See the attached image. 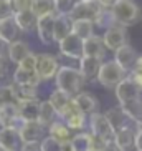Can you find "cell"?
I'll use <instances>...</instances> for the list:
<instances>
[{"label": "cell", "instance_id": "1", "mask_svg": "<svg viewBox=\"0 0 142 151\" xmlns=\"http://www.w3.org/2000/svg\"><path fill=\"white\" fill-rule=\"evenodd\" d=\"M55 81H56L58 90L65 91L70 96H75V95H78L83 90L86 78L83 76V73L78 68L63 65V67L58 68L56 75H55Z\"/></svg>", "mask_w": 142, "mask_h": 151}, {"label": "cell", "instance_id": "2", "mask_svg": "<svg viewBox=\"0 0 142 151\" xmlns=\"http://www.w3.org/2000/svg\"><path fill=\"white\" fill-rule=\"evenodd\" d=\"M111 12L114 15L116 23L126 28L137 23L141 18V7L134 0H114V4L111 5Z\"/></svg>", "mask_w": 142, "mask_h": 151}, {"label": "cell", "instance_id": "3", "mask_svg": "<svg viewBox=\"0 0 142 151\" xmlns=\"http://www.w3.org/2000/svg\"><path fill=\"white\" fill-rule=\"evenodd\" d=\"M124 76H126V70L122 67H119L114 60H111V62H102L101 63L96 80H98V83L102 85L104 88H114Z\"/></svg>", "mask_w": 142, "mask_h": 151}, {"label": "cell", "instance_id": "4", "mask_svg": "<svg viewBox=\"0 0 142 151\" xmlns=\"http://www.w3.org/2000/svg\"><path fill=\"white\" fill-rule=\"evenodd\" d=\"M88 123H89V128H91V133H93L94 136L101 138L104 143L114 141V133L116 131L111 126V123H109V120L106 118L104 113L96 111V113H93V115H89Z\"/></svg>", "mask_w": 142, "mask_h": 151}, {"label": "cell", "instance_id": "5", "mask_svg": "<svg viewBox=\"0 0 142 151\" xmlns=\"http://www.w3.org/2000/svg\"><path fill=\"white\" fill-rule=\"evenodd\" d=\"M114 91H116V98H117L119 103L131 101V100H137V98H141V95H142V88L134 81V78L131 75H126L119 83L116 85Z\"/></svg>", "mask_w": 142, "mask_h": 151}, {"label": "cell", "instance_id": "6", "mask_svg": "<svg viewBox=\"0 0 142 151\" xmlns=\"http://www.w3.org/2000/svg\"><path fill=\"white\" fill-rule=\"evenodd\" d=\"M58 48H60V53L63 57L80 62V58L83 57V38H80L71 32L63 40L58 42Z\"/></svg>", "mask_w": 142, "mask_h": 151}, {"label": "cell", "instance_id": "7", "mask_svg": "<svg viewBox=\"0 0 142 151\" xmlns=\"http://www.w3.org/2000/svg\"><path fill=\"white\" fill-rule=\"evenodd\" d=\"M60 63L51 53H38L36 55V73L41 81H48L55 78Z\"/></svg>", "mask_w": 142, "mask_h": 151}, {"label": "cell", "instance_id": "8", "mask_svg": "<svg viewBox=\"0 0 142 151\" xmlns=\"http://www.w3.org/2000/svg\"><path fill=\"white\" fill-rule=\"evenodd\" d=\"M102 7L98 4V0H78L73 10L70 12L71 20H93L99 14Z\"/></svg>", "mask_w": 142, "mask_h": 151}, {"label": "cell", "instance_id": "9", "mask_svg": "<svg viewBox=\"0 0 142 151\" xmlns=\"http://www.w3.org/2000/svg\"><path fill=\"white\" fill-rule=\"evenodd\" d=\"M102 42H104L106 50L116 52L119 47L127 43V30H126V27H122L119 23H114L112 27L106 28L104 35H102Z\"/></svg>", "mask_w": 142, "mask_h": 151}, {"label": "cell", "instance_id": "10", "mask_svg": "<svg viewBox=\"0 0 142 151\" xmlns=\"http://www.w3.org/2000/svg\"><path fill=\"white\" fill-rule=\"evenodd\" d=\"M55 15L56 14H48L43 17H38L36 20V35L40 38V42L43 45H51L55 43L53 40V23H55Z\"/></svg>", "mask_w": 142, "mask_h": 151}, {"label": "cell", "instance_id": "11", "mask_svg": "<svg viewBox=\"0 0 142 151\" xmlns=\"http://www.w3.org/2000/svg\"><path fill=\"white\" fill-rule=\"evenodd\" d=\"M45 126L40 124L38 121H23V124L18 129L20 141L28 143V141H41L45 138Z\"/></svg>", "mask_w": 142, "mask_h": 151}, {"label": "cell", "instance_id": "12", "mask_svg": "<svg viewBox=\"0 0 142 151\" xmlns=\"http://www.w3.org/2000/svg\"><path fill=\"white\" fill-rule=\"evenodd\" d=\"M23 120L18 115V103L5 105L0 108V126H12L15 129H20Z\"/></svg>", "mask_w": 142, "mask_h": 151}, {"label": "cell", "instance_id": "13", "mask_svg": "<svg viewBox=\"0 0 142 151\" xmlns=\"http://www.w3.org/2000/svg\"><path fill=\"white\" fill-rule=\"evenodd\" d=\"M137 55L139 53L134 50V47H131L129 43H124L114 52V62L127 71L134 67V63L137 60Z\"/></svg>", "mask_w": 142, "mask_h": 151}, {"label": "cell", "instance_id": "14", "mask_svg": "<svg viewBox=\"0 0 142 151\" xmlns=\"http://www.w3.org/2000/svg\"><path fill=\"white\" fill-rule=\"evenodd\" d=\"M20 134L18 129L12 126H0V146L7 151H17L20 150Z\"/></svg>", "mask_w": 142, "mask_h": 151}, {"label": "cell", "instance_id": "15", "mask_svg": "<svg viewBox=\"0 0 142 151\" xmlns=\"http://www.w3.org/2000/svg\"><path fill=\"white\" fill-rule=\"evenodd\" d=\"M75 101L76 105L80 106V110L84 113V115H93L96 111H99V101L98 98L94 96L93 93H88V91H80L78 95H75Z\"/></svg>", "mask_w": 142, "mask_h": 151}, {"label": "cell", "instance_id": "16", "mask_svg": "<svg viewBox=\"0 0 142 151\" xmlns=\"http://www.w3.org/2000/svg\"><path fill=\"white\" fill-rule=\"evenodd\" d=\"M40 113V100H23L18 101V115L23 121H38Z\"/></svg>", "mask_w": 142, "mask_h": 151}, {"label": "cell", "instance_id": "17", "mask_svg": "<svg viewBox=\"0 0 142 151\" xmlns=\"http://www.w3.org/2000/svg\"><path fill=\"white\" fill-rule=\"evenodd\" d=\"M78 63H80V68H78V70L83 73V76H84L86 80H93V78L98 76V71H99V67H101V63H102V58L86 57V55H83Z\"/></svg>", "mask_w": 142, "mask_h": 151}, {"label": "cell", "instance_id": "18", "mask_svg": "<svg viewBox=\"0 0 142 151\" xmlns=\"http://www.w3.org/2000/svg\"><path fill=\"white\" fill-rule=\"evenodd\" d=\"M104 115H106V118L109 120V123H111V126L114 128V131L119 129V128H124V126H136V121L131 120L121 106L111 108V110H107Z\"/></svg>", "mask_w": 142, "mask_h": 151}, {"label": "cell", "instance_id": "19", "mask_svg": "<svg viewBox=\"0 0 142 151\" xmlns=\"http://www.w3.org/2000/svg\"><path fill=\"white\" fill-rule=\"evenodd\" d=\"M104 52H106V47H104L102 37L91 35L89 38L83 40V55H86V57L102 58L104 57Z\"/></svg>", "mask_w": 142, "mask_h": 151}, {"label": "cell", "instance_id": "20", "mask_svg": "<svg viewBox=\"0 0 142 151\" xmlns=\"http://www.w3.org/2000/svg\"><path fill=\"white\" fill-rule=\"evenodd\" d=\"M71 20L70 15H61L56 14L55 15V23H53V40L55 43H58L60 40H63L68 33H71Z\"/></svg>", "mask_w": 142, "mask_h": 151}, {"label": "cell", "instance_id": "21", "mask_svg": "<svg viewBox=\"0 0 142 151\" xmlns=\"http://www.w3.org/2000/svg\"><path fill=\"white\" fill-rule=\"evenodd\" d=\"M31 50L30 47H28L27 42L23 40H13L9 43V48H7V55H9V60L12 63H15V65H18V63L22 62L23 58L27 57L28 53H30Z\"/></svg>", "mask_w": 142, "mask_h": 151}, {"label": "cell", "instance_id": "22", "mask_svg": "<svg viewBox=\"0 0 142 151\" xmlns=\"http://www.w3.org/2000/svg\"><path fill=\"white\" fill-rule=\"evenodd\" d=\"M134 138H136V126H124V128L116 129L114 143L122 151H127L134 146Z\"/></svg>", "mask_w": 142, "mask_h": 151}, {"label": "cell", "instance_id": "23", "mask_svg": "<svg viewBox=\"0 0 142 151\" xmlns=\"http://www.w3.org/2000/svg\"><path fill=\"white\" fill-rule=\"evenodd\" d=\"M13 18H15V22H17L18 28H20V32H23V33H28V32L35 30L36 20H38V17H36L30 9L13 14Z\"/></svg>", "mask_w": 142, "mask_h": 151}, {"label": "cell", "instance_id": "24", "mask_svg": "<svg viewBox=\"0 0 142 151\" xmlns=\"http://www.w3.org/2000/svg\"><path fill=\"white\" fill-rule=\"evenodd\" d=\"M12 80H13V83H18V85H33V86H38L41 81L36 70H27V68H22V67H17Z\"/></svg>", "mask_w": 142, "mask_h": 151}, {"label": "cell", "instance_id": "25", "mask_svg": "<svg viewBox=\"0 0 142 151\" xmlns=\"http://www.w3.org/2000/svg\"><path fill=\"white\" fill-rule=\"evenodd\" d=\"M18 33H20V28H18L17 22H15L13 15H10V17L0 20V37L5 38L9 43L13 42V40H17Z\"/></svg>", "mask_w": 142, "mask_h": 151}, {"label": "cell", "instance_id": "26", "mask_svg": "<svg viewBox=\"0 0 142 151\" xmlns=\"http://www.w3.org/2000/svg\"><path fill=\"white\" fill-rule=\"evenodd\" d=\"M48 134L51 138H55L56 141L60 143H65V141H70L71 139V129L68 128V124L65 123L63 120H55L53 123L48 126Z\"/></svg>", "mask_w": 142, "mask_h": 151}, {"label": "cell", "instance_id": "27", "mask_svg": "<svg viewBox=\"0 0 142 151\" xmlns=\"http://www.w3.org/2000/svg\"><path fill=\"white\" fill-rule=\"evenodd\" d=\"M94 22L93 20H73V23H71V32L75 33V35H78L80 38H83V40H86V38H89L91 35H94Z\"/></svg>", "mask_w": 142, "mask_h": 151}, {"label": "cell", "instance_id": "28", "mask_svg": "<svg viewBox=\"0 0 142 151\" xmlns=\"http://www.w3.org/2000/svg\"><path fill=\"white\" fill-rule=\"evenodd\" d=\"M58 118L56 110L53 108V105L46 100V101H40V113H38V123L43 124L45 128H48Z\"/></svg>", "mask_w": 142, "mask_h": 151}, {"label": "cell", "instance_id": "29", "mask_svg": "<svg viewBox=\"0 0 142 151\" xmlns=\"http://www.w3.org/2000/svg\"><path fill=\"white\" fill-rule=\"evenodd\" d=\"M70 141L73 151H93V133H76Z\"/></svg>", "mask_w": 142, "mask_h": 151}, {"label": "cell", "instance_id": "30", "mask_svg": "<svg viewBox=\"0 0 142 151\" xmlns=\"http://www.w3.org/2000/svg\"><path fill=\"white\" fill-rule=\"evenodd\" d=\"M12 88H13V93L18 101L38 98V86H33V85H18V83L12 81Z\"/></svg>", "mask_w": 142, "mask_h": 151}, {"label": "cell", "instance_id": "31", "mask_svg": "<svg viewBox=\"0 0 142 151\" xmlns=\"http://www.w3.org/2000/svg\"><path fill=\"white\" fill-rule=\"evenodd\" d=\"M119 106L126 111V115L132 121L142 120V100L141 98L131 100V101H122V103H119Z\"/></svg>", "mask_w": 142, "mask_h": 151}, {"label": "cell", "instance_id": "32", "mask_svg": "<svg viewBox=\"0 0 142 151\" xmlns=\"http://www.w3.org/2000/svg\"><path fill=\"white\" fill-rule=\"evenodd\" d=\"M30 10L36 17H43L48 14H55V4L53 0H31Z\"/></svg>", "mask_w": 142, "mask_h": 151}, {"label": "cell", "instance_id": "33", "mask_svg": "<svg viewBox=\"0 0 142 151\" xmlns=\"http://www.w3.org/2000/svg\"><path fill=\"white\" fill-rule=\"evenodd\" d=\"M114 23H116V20H114V15L111 12V7L109 9H101L99 14L96 15V18H94V27H99L102 30L112 27Z\"/></svg>", "mask_w": 142, "mask_h": 151}, {"label": "cell", "instance_id": "34", "mask_svg": "<svg viewBox=\"0 0 142 151\" xmlns=\"http://www.w3.org/2000/svg\"><path fill=\"white\" fill-rule=\"evenodd\" d=\"M86 116L88 115H84L83 111H76L75 115H71L70 118L65 120V123L68 124V128L71 131H81L86 126Z\"/></svg>", "mask_w": 142, "mask_h": 151}, {"label": "cell", "instance_id": "35", "mask_svg": "<svg viewBox=\"0 0 142 151\" xmlns=\"http://www.w3.org/2000/svg\"><path fill=\"white\" fill-rule=\"evenodd\" d=\"M70 98H73V96H70V95H66L65 91H61V90L56 88L55 91H51V93H50L48 101L53 105V108L56 110V113H58V111H60L68 101H70Z\"/></svg>", "mask_w": 142, "mask_h": 151}, {"label": "cell", "instance_id": "36", "mask_svg": "<svg viewBox=\"0 0 142 151\" xmlns=\"http://www.w3.org/2000/svg\"><path fill=\"white\" fill-rule=\"evenodd\" d=\"M13 103H18V100L13 93L12 83L2 85V86H0V108L5 106V105H13Z\"/></svg>", "mask_w": 142, "mask_h": 151}, {"label": "cell", "instance_id": "37", "mask_svg": "<svg viewBox=\"0 0 142 151\" xmlns=\"http://www.w3.org/2000/svg\"><path fill=\"white\" fill-rule=\"evenodd\" d=\"M78 0H55V14L61 15H70V12L73 10V7L76 5Z\"/></svg>", "mask_w": 142, "mask_h": 151}, {"label": "cell", "instance_id": "38", "mask_svg": "<svg viewBox=\"0 0 142 151\" xmlns=\"http://www.w3.org/2000/svg\"><path fill=\"white\" fill-rule=\"evenodd\" d=\"M40 145H41V151H61V143L56 141V139L51 138L50 134L41 139Z\"/></svg>", "mask_w": 142, "mask_h": 151}, {"label": "cell", "instance_id": "39", "mask_svg": "<svg viewBox=\"0 0 142 151\" xmlns=\"http://www.w3.org/2000/svg\"><path fill=\"white\" fill-rule=\"evenodd\" d=\"M17 67H22V68H27V70H36V55L33 52L27 55V57L23 58L22 62L18 63Z\"/></svg>", "mask_w": 142, "mask_h": 151}, {"label": "cell", "instance_id": "40", "mask_svg": "<svg viewBox=\"0 0 142 151\" xmlns=\"http://www.w3.org/2000/svg\"><path fill=\"white\" fill-rule=\"evenodd\" d=\"M10 7H12V12L17 14V12H22V10L30 9L31 0H9Z\"/></svg>", "mask_w": 142, "mask_h": 151}, {"label": "cell", "instance_id": "41", "mask_svg": "<svg viewBox=\"0 0 142 151\" xmlns=\"http://www.w3.org/2000/svg\"><path fill=\"white\" fill-rule=\"evenodd\" d=\"M131 76L134 78V81L142 88V63L141 62H136L134 67L131 68Z\"/></svg>", "mask_w": 142, "mask_h": 151}, {"label": "cell", "instance_id": "42", "mask_svg": "<svg viewBox=\"0 0 142 151\" xmlns=\"http://www.w3.org/2000/svg\"><path fill=\"white\" fill-rule=\"evenodd\" d=\"M10 15H13L10 4L7 2V0H0V20H2V18L10 17Z\"/></svg>", "mask_w": 142, "mask_h": 151}, {"label": "cell", "instance_id": "43", "mask_svg": "<svg viewBox=\"0 0 142 151\" xmlns=\"http://www.w3.org/2000/svg\"><path fill=\"white\" fill-rule=\"evenodd\" d=\"M20 151H41V145L40 141H28V143H22Z\"/></svg>", "mask_w": 142, "mask_h": 151}, {"label": "cell", "instance_id": "44", "mask_svg": "<svg viewBox=\"0 0 142 151\" xmlns=\"http://www.w3.org/2000/svg\"><path fill=\"white\" fill-rule=\"evenodd\" d=\"M7 73H9V67H7V62H5L4 57H0V81H4L7 78Z\"/></svg>", "mask_w": 142, "mask_h": 151}, {"label": "cell", "instance_id": "45", "mask_svg": "<svg viewBox=\"0 0 142 151\" xmlns=\"http://www.w3.org/2000/svg\"><path fill=\"white\" fill-rule=\"evenodd\" d=\"M134 148L137 151H142V129H136V138H134Z\"/></svg>", "mask_w": 142, "mask_h": 151}, {"label": "cell", "instance_id": "46", "mask_svg": "<svg viewBox=\"0 0 142 151\" xmlns=\"http://www.w3.org/2000/svg\"><path fill=\"white\" fill-rule=\"evenodd\" d=\"M101 151H122V150H121V148L117 146V145H116L114 141H107Z\"/></svg>", "mask_w": 142, "mask_h": 151}, {"label": "cell", "instance_id": "47", "mask_svg": "<svg viewBox=\"0 0 142 151\" xmlns=\"http://www.w3.org/2000/svg\"><path fill=\"white\" fill-rule=\"evenodd\" d=\"M7 48H9V42L0 37V57H4L7 53Z\"/></svg>", "mask_w": 142, "mask_h": 151}, {"label": "cell", "instance_id": "48", "mask_svg": "<svg viewBox=\"0 0 142 151\" xmlns=\"http://www.w3.org/2000/svg\"><path fill=\"white\" fill-rule=\"evenodd\" d=\"M98 4L101 5L102 9H109V7L114 4V0H98Z\"/></svg>", "mask_w": 142, "mask_h": 151}, {"label": "cell", "instance_id": "49", "mask_svg": "<svg viewBox=\"0 0 142 151\" xmlns=\"http://www.w3.org/2000/svg\"><path fill=\"white\" fill-rule=\"evenodd\" d=\"M61 151H73L71 141H65V143H61Z\"/></svg>", "mask_w": 142, "mask_h": 151}, {"label": "cell", "instance_id": "50", "mask_svg": "<svg viewBox=\"0 0 142 151\" xmlns=\"http://www.w3.org/2000/svg\"><path fill=\"white\" fill-rule=\"evenodd\" d=\"M0 151H7V150H5V148H2V146H0Z\"/></svg>", "mask_w": 142, "mask_h": 151}, {"label": "cell", "instance_id": "51", "mask_svg": "<svg viewBox=\"0 0 142 151\" xmlns=\"http://www.w3.org/2000/svg\"><path fill=\"white\" fill-rule=\"evenodd\" d=\"M7 2H9V0H7Z\"/></svg>", "mask_w": 142, "mask_h": 151}, {"label": "cell", "instance_id": "52", "mask_svg": "<svg viewBox=\"0 0 142 151\" xmlns=\"http://www.w3.org/2000/svg\"><path fill=\"white\" fill-rule=\"evenodd\" d=\"M53 2H55V0H53Z\"/></svg>", "mask_w": 142, "mask_h": 151}]
</instances>
